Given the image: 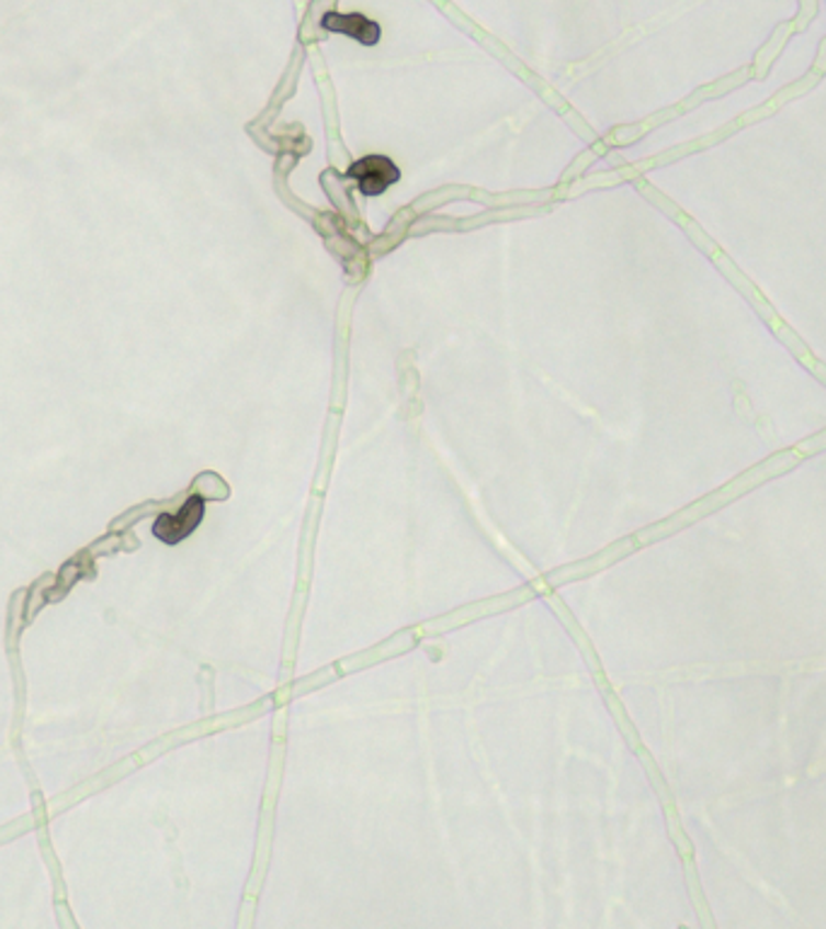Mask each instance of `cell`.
Listing matches in <instances>:
<instances>
[{
    "label": "cell",
    "instance_id": "6da1fadb",
    "mask_svg": "<svg viewBox=\"0 0 826 929\" xmlns=\"http://www.w3.org/2000/svg\"><path fill=\"white\" fill-rule=\"evenodd\" d=\"M349 177L355 182V187L361 189V194L380 197L385 194L394 182H399L401 172L387 155H365V158L351 165Z\"/></svg>",
    "mask_w": 826,
    "mask_h": 929
},
{
    "label": "cell",
    "instance_id": "7a4b0ae2",
    "mask_svg": "<svg viewBox=\"0 0 826 929\" xmlns=\"http://www.w3.org/2000/svg\"><path fill=\"white\" fill-rule=\"evenodd\" d=\"M206 514V502L201 496H191L177 514H162L152 523V535L167 545H177L199 528Z\"/></svg>",
    "mask_w": 826,
    "mask_h": 929
},
{
    "label": "cell",
    "instance_id": "3957f363",
    "mask_svg": "<svg viewBox=\"0 0 826 929\" xmlns=\"http://www.w3.org/2000/svg\"><path fill=\"white\" fill-rule=\"evenodd\" d=\"M321 27L333 34H346V37L361 42L363 46H375L382 37V30L377 22L367 20L361 13H353V15L327 13L325 18H321Z\"/></svg>",
    "mask_w": 826,
    "mask_h": 929
}]
</instances>
